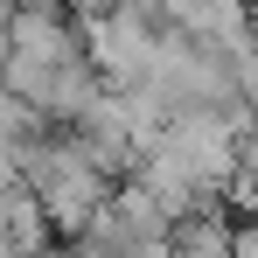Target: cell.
<instances>
[{"label":"cell","instance_id":"cell-1","mask_svg":"<svg viewBox=\"0 0 258 258\" xmlns=\"http://www.w3.org/2000/svg\"><path fill=\"white\" fill-rule=\"evenodd\" d=\"M230 203H210V210L181 216L168 230V258H237V223H230Z\"/></svg>","mask_w":258,"mask_h":258},{"label":"cell","instance_id":"cell-2","mask_svg":"<svg viewBox=\"0 0 258 258\" xmlns=\"http://www.w3.org/2000/svg\"><path fill=\"white\" fill-rule=\"evenodd\" d=\"M237 258H258V216H251V223H237Z\"/></svg>","mask_w":258,"mask_h":258}]
</instances>
